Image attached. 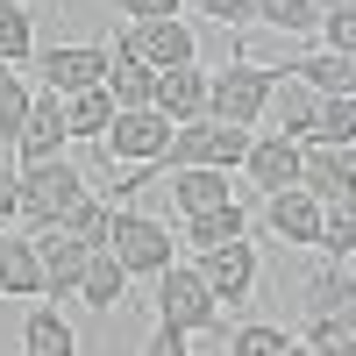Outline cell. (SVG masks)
Masks as SVG:
<instances>
[{
	"mask_svg": "<svg viewBox=\"0 0 356 356\" xmlns=\"http://www.w3.org/2000/svg\"><path fill=\"white\" fill-rule=\"evenodd\" d=\"M278 100V65H257V57H228L221 72H207V114L235 129H257Z\"/></svg>",
	"mask_w": 356,
	"mask_h": 356,
	"instance_id": "cell-1",
	"label": "cell"
},
{
	"mask_svg": "<svg viewBox=\"0 0 356 356\" xmlns=\"http://www.w3.org/2000/svg\"><path fill=\"white\" fill-rule=\"evenodd\" d=\"M86 193V171L65 157H43V164H15V221L22 228H57L72 214V200Z\"/></svg>",
	"mask_w": 356,
	"mask_h": 356,
	"instance_id": "cell-2",
	"label": "cell"
},
{
	"mask_svg": "<svg viewBox=\"0 0 356 356\" xmlns=\"http://www.w3.org/2000/svg\"><path fill=\"white\" fill-rule=\"evenodd\" d=\"M243 150H250V129L214 122V114H193V122L171 129L157 171H235V164H243Z\"/></svg>",
	"mask_w": 356,
	"mask_h": 356,
	"instance_id": "cell-3",
	"label": "cell"
},
{
	"mask_svg": "<svg viewBox=\"0 0 356 356\" xmlns=\"http://www.w3.org/2000/svg\"><path fill=\"white\" fill-rule=\"evenodd\" d=\"M285 93V79H278ZM278 107V136L292 143H349L356 136V93H285Z\"/></svg>",
	"mask_w": 356,
	"mask_h": 356,
	"instance_id": "cell-4",
	"label": "cell"
},
{
	"mask_svg": "<svg viewBox=\"0 0 356 356\" xmlns=\"http://www.w3.org/2000/svg\"><path fill=\"white\" fill-rule=\"evenodd\" d=\"M157 321L164 328H178V335H200V328H214L221 321V300L207 292V278L193 271V264H164L157 271Z\"/></svg>",
	"mask_w": 356,
	"mask_h": 356,
	"instance_id": "cell-5",
	"label": "cell"
},
{
	"mask_svg": "<svg viewBox=\"0 0 356 356\" xmlns=\"http://www.w3.org/2000/svg\"><path fill=\"white\" fill-rule=\"evenodd\" d=\"M114 264H122L129 278H157L164 264H171V228H157L150 214H129V207H114V221H107V243H100Z\"/></svg>",
	"mask_w": 356,
	"mask_h": 356,
	"instance_id": "cell-6",
	"label": "cell"
},
{
	"mask_svg": "<svg viewBox=\"0 0 356 356\" xmlns=\"http://www.w3.org/2000/svg\"><path fill=\"white\" fill-rule=\"evenodd\" d=\"M114 50H122V57H136V65H150V72H171V65H193V29H186V15L122 22Z\"/></svg>",
	"mask_w": 356,
	"mask_h": 356,
	"instance_id": "cell-7",
	"label": "cell"
},
{
	"mask_svg": "<svg viewBox=\"0 0 356 356\" xmlns=\"http://www.w3.org/2000/svg\"><path fill=\"white\" fill-rule=\"evenodd\" d=\"M171 114H157V107H114V122H107V150L122 157V164H157L164 157V143H171Z\"/></svg>",
	"mask_w": 356,
	"mask_h": 356,
	"instance_id": "cell-8",
	"label": "cell"
},
{
	"mask_svg": "<svg viewBox=\"0 0 356 356\" xmlns=\"http://www.w3.org/2000/svg\"><path fill=\"white\" fill-rule=\"evenodd\" d=\"M193 271L207 278V292H214L221 307L250 300V292H257V250H250V235H235V243H214V250H200V264H193Z\"/></svg>",
	"mask_w": 356,
	"mask_h": 356,
	"instance_id": "cell-9",
	"label": "cell"
},
{
	"mask_svg": "<svg viewBox=\"0 0 356 356\" xmlns=\"http://www.w3.org/2000/svg\"><path fill=\"white\" fill-rule=\"evenodd\" d=\"M65 143H72V129H65V100H57V93H36V100H29V114H22V129H15V164L65 157Z\"/></svg>",
	"mask_w": 356,
	"mask_h": 356,
	"instance_id": "cell-10",
	"label": "cell"
},
{
	"mask_svg": "<svg viewBox=\"0 0 356 356\" xmlns=\"http://www.w3.org/2000/svg\"><path fill=\"white\" fill-rule=\"evenodd\" d=\"M349 178H356L349 143H300V193L335 207V200H349Z\"/></svg>",
	"mask_w": 356,
	"mask_h": 356,
	"instance_id": "cell-11",
	"label": "cell"
},
{
	"mask_svg": "<svg viewBox=\"0 0 356 356\" xmlns=\"http://www.w3.org/2000/svg\"><path fill=\"white\" fill-rule=\"evenodd\" d=\"M36 65H43V93L72 100V93H86V86H100L107 50H100V43H57V50H43V57H36Z\"/></svg>",
	"mask_w": 356,
	"mask_h": 356,
	"instance_id": "cell-12",
	"label": "cell"
},
{
	"mask_svg": "<svg viewBox=\"0 0 356 356\" xmlns=\"http://www.w3.org/2000/svg\"><path fill=\"white\" fill-rule=\"evenodd\" d=\"M264 228H271L278 243H292V250H314V243H321V200L300 193V186L264 193Z\"/></svg>",
	"mask_w": 356,
	"mask_h": 356,
	"instance_id": "cell-13",
	"label": "cell"
},
{
	"mask_svg": "<svg viewBox=\"0 0 356 356\" xmlns=\"http://www.w3.org/2000/svg\"><path fill=\"white\" fill-rule=\"evenodd\" d=\"M235 171H250L257 178V193H285V186H300V143L292 136H250V150H243V164Z\"/></svg>",
	"mask_w": 356,
	"mask_h": 356,
	"instance_id": "cell-14",
	"label": "cell"
},
{
	"mask_svg": "<svg viewBox=\"0 0 356 356\" xmlns=\"http://www.w3.org/2000/svg\"><path fill=\"white\" fill-rule=\"evenodd\" d=\"M0 300H43L36 235H15V228H0Z\"/></svg>",
	"mask_w": 356,
	"mask_h": 356,
	"instance_id": "cell-15",
	"label": "cell"
},
{
	"mask_svg": "<svg viewBox=\"0 0 356 356\" xmlns=\"http://www.w3.org/2000/svg\"><path fill=\"white\" fill-rule=\"evenodd\" d=\"M157 114H171V122H193V114H207V65L193 57V65H171L157 72V93H150Z\"/></svg>",
	"mask_w": 356,
	"mask_h": 356,
	"instance_id": "cell-16",
	"label": "cell"
},
{
	"mask_svg": "<svg viewBox=\"0 0 356 356\" xmlns=\"http://www.w3.org/2000/svg\"><path fill=\"white\" fill-rule=\"evenodd\" d=\"M278 79H300L307 93H356V57L307 50V57H292V65H278Z\"/></svg>",
	"mask_w": 356,
	"mask_h": 356,
	"instance_id": "cell-17",
	"label": "cell"
},
{
	"mask_svg": "<svg viewBox=\"0 0 356 356\" xmlns=\"http://www.w3.org/2000/svg\"><path fill=\"white\" fill-rule=\"evenodd\" d=\"M36 264H43V300H57V292L79 285V264H86V243L65 228H43L36 235Z\"/></svg>",
	"mask_w": 356,
	"mask_h": 356,
	"instance_id": "cell-18",
	"label": "cell"
},
{
	"mask_svg": "<svg viewBox=\"0 0 356 356\" xmlns=\"http://www.w3.org/2000/svg\"><path fill=\"white\" fill-rule=\"evenodd\" d=\"M79 300L86 307H93V314H114V307H122V292H129V271H122V264H114L107 250H86V264H79Z\"/></svg>",
	"mask_w": 356,
	"mask_h": 356,
	"instance_id": "cell-19",
	"label": "cell"
},
{
	"mask_svg": "<svg viewBox=\"0 0 356 356\" xmlns=\"http://www.w3.org/2000/svg\"><path fill=\"white\" fill-rule=\"evenodd\" d=\"M100 86H107V100H114V107H150V93H157V72H150V65H136V57H122V50H107V72H100Z\"/></svg>",
	"mask_w": 356,
	"mask_h": 356,
	"instance_id": "cell-20",
	"label": "cell"
},
{
	"mask_svg": "<svg viewBox=\"0 0 356 356\" xmlns=\"http://www.w3.org/2000/svg\"><path fill=\"white\" fill-rule=\"evenodd\" d=\"M250 228V214L235 200H221V207H200V214H186V243L193 250H214V243H235V235Z\"/></svg>",
	"mask_w": 356,
	"mask_h": 356,
	"instance_id": "cell-21",
	"label": "cell"
},
{
	"mask_svg": "<svg viewBox=\"0 0 356 356\" xmlns=\"http://www.w3.org/2000/svg\"><path fill=\"white\" fill-rule=\"evenodd\" d=\"M228 178H235V171H171V200H178V214H200V207L235 200Z\"/></svg>",
	"mask_w": 356,
	"mask_h": 356,
	"instance_id": "cell-22",
	"label": "cell"
},
{
	"mask_svg": "<svg viewBox=\"0 0 356 356\" xmlns=\"http://www.w3.org/2000/svg\"><path fill=\"white\" fill-rule=\"evenodd\" d=\"M22 356H72V328H65V314H57L50 300L29 307V321H22Z\"/></svg>",
	"mask_w": 356,
	"mask_h": 356,
	"instance_id": "cell-23",
	"label": "cell"
},
{
	"mask_svg": "<svg viewBox=\"0 0 356 356\" xmlns=\"http://www.w3.org/2000/svg\"><path fill=\"white\" fill-rule=\"evenodd\" d=\"M107 122H114L107 86H86V93H72V100H65V129H72V143H100V136H107Z\"/></svg>",
	"mask_w": 356,
	"mask_h": 356,
	"instance_id": "cell-24",
	"label": "cell"
},
{
	"mask_svg": "<svg viewBox=\"0 0 356 356\" xmlns=\"http://www.w3.org/2000/svg\"><path fill=\"white\" fill-rule=\"evenodd\" d=\"M107 221H114V200H107V193H79V200H72V214L57 221V228L79 235L86 250H100V243H107Z\"/></svg>",
	"mask_w": 356,
	"mask_h": 356,
	"instance_id": "cell-25",
	"label": "cell"
},
{
	"mask_svg": "<svg viewBox=\"0 0 356 356\" xmlns=\"http://www.w3.org/2000/svg\"><path fill=\"white\" fill-rule=\"evenodd\" d=\"M36 57V15L22 0H0V65H29Z\"/></svg>",
	"mask_w": 356,
	"mask_h": 356,
	"instance_id": "cell-26",
	"label": "cell"
},
{
	"mask_svg": "<svg viewBox=\"0 0 356 356\" xmlns=\"http://www.w3.org/2000/svg\"><path fill=\"white\" fill-rule=\"evenodd\" d=\"M250 22H271V29H285V36H314L321 8L314 0H250Z\"/></svg>",
	"mask_w": 356,
	"mask_h": 356,
	"instance_id": "cell-27",
	"label": "cell"
},
{
	"mask_svg": "<svg viewBox=\"0 0 356 356\" xmlns=\"http://www.w3.org/2000/svg\"><path fill=\"white\" fill-rule=\"evenodd\" d=\"M29 100H36V86L22 79V65H0V143H15V129H22Z\"/></svg>",
	"mask_w": 356,
	"mask_h": 356,
	"instance_id": "cell-28",
	"label": "cell"
},
{
	"mask_svg": "<svg viewBox=\"0 0 356 356\" xmlns=\"http://www.w3.org/2000/svg\"><path fill=\"white\" fill-rule=\"evenodd\" d=\"M321 243H328V257L349 271V257H356V221H349V200L335 207H321Z\"/></svg>",
	"mask_w": 356,
	"mask_h": 356,
	"instance_id": "cell-29",
	"label": "cell"
},
{
	"mask_svg": "<svg viewBox=\"0 0 356 356\" xmlns=\"http://www.w3.org/2000/svg\"><path fill=\"white\" fill-rule=\"evenodd\" d=\"M285 328H271V321H250V328H235L228 335V356H285Z\"/></svg>",
	"mask_w": 356,
	"mask_h": 356,
	"instance_id": "cell-30",
	"label": "cell"
},
{
	"mask_svg": "<svg viewBox=\"0 0 356 356\" xmlns=\"http://www.w3.org/2000/svg\"><path fill=\"white\" fill-rule=\"evenodd\" d=\"M314 29H328V50L356 57V8H321V22H314Z\"/></svg>",
	"mask_w": 356,
	"mask_h": 356,
	"instance_id": "cell-31",
	"label": "cell"
},
{
	"mask_svg": "<svg viewBox=\"0 0 356 356\" xmlns=\"http://www.w3.org/2000/svg\"><path fill=\"white\" fill-rule=\"evenodd\" d=\"M136 356H193V335H178V328H164V321H150V342H143Z\"/></svg>",
	"mask_w": 356,
	"mask_h": 356,
	"instance_id": "cell-32",
	"label": "cell"
},
{
	"mask_svg": "<svg viewBox=\"0 0 356 356\" xmlns=\"http://www.w3.org/2000/svg\"><path fill=\"white\" fill-rule=\"evenodd\" d=\"M186 8H200L207 22H221V29H243L250 22V0H186Z\"/></svg>",
	"mask_w": 356,
	"mask_h": 356,
	"instance_id": "cell-33",
	"label": "cell"
},
{
	"mask_svg": "<svg viewBox=\"0 0 356 356\" xmlns=\"http://www.w3.org/2000/svg\"><path fill=\"white\" fill-rule=\"evenodd\" d=\"M129 22H150V15H186V0H122Z\"/></svg>",
	"mask_w": 356,
	"mask_h": 356,
	"instance_id": "cell-34",
	"label": "cell"
},
{
	"mask_svg": "<svg viewBox=\"0 0 356 356\" xmlns=\"http://www.w3.org/2000/svg\"><path fill=\"white\" fill-rule=\"evenodd\" d=\"M0 228H15V164L0 157Z\"/></svg>",
	"mask_w": 356,
	"mask_h": 356,
	"instance_id": "cell-35",
	"label": "cell"
},
{
	"mask_svg": "<svg viewBox=\"0 0 356 356\" xmlns=\"http://www.w3.org/2000/svg\"><path fill=\"white\" fill-rule=\"evenodd\" d=\"M285 356H314V349H307V342H285Z\"/></svg>",
	"mask_w": 356,
	"mask_h": 356,
	"instance_id": "cell-36",
	"label": "cell"
},
{
	"mask_svg": "<svg viewBox=\"0 0 356 356\" xmlns=\"http://www.w3.org/2000/svg\"><path fill=\"white\" fill-rule=\"evenodd\" d=\"M314 8H356V0H314Z\"/></svg>",
	"mask_w": 356,
	"mask_h": 356,
	"instance_id": "cell-37",
	"label": "cell"
}]
</instances>
